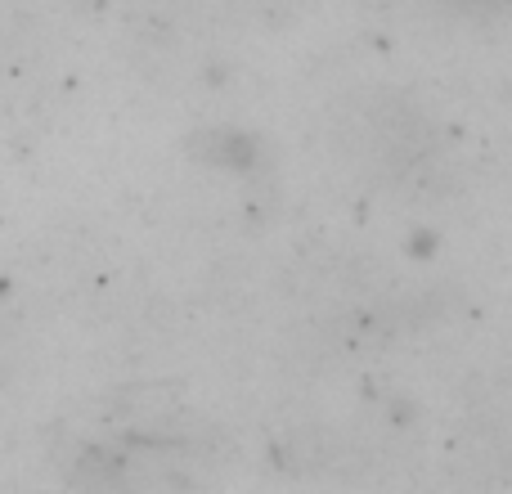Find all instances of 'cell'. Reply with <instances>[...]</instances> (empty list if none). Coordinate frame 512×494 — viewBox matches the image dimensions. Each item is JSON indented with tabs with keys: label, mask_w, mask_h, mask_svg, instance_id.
<instances>
[{
	"label": "cell",
	"mask_w": 512,
	"mask_h": 494,
	"mask_svg": "<svg viewBox=\"0 0 512 494\" xmlns=\"http://www.w3.org/2000/svg\"><path fill=\"white\" fill-rule=\"evenodd\" d=\"M459 9H472V14H490L495 5H504V0H454Z\"/></svg>",
	"instance_id": "cell-1"
}]
</instances>
